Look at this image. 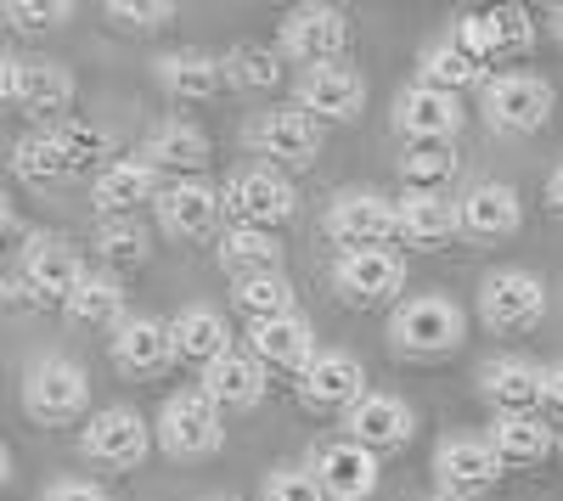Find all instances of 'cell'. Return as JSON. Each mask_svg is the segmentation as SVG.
Returning <instances> with one entry per match:
<instances>
[{
    "mask_svg": "<svg viewBox=\"0 0 563 501\" xmlns=\"http://www.w3.org/2000/svg\"><path fill=\"white\" fill-rule=\"evenodd\" d=\"M158 85L169 90V97H180V102H209L214 90L225 85L220 79V57H209V52H169V57H158Z\"/></svg>",
    "mask_w": 563,
    "mask_h": 501,
    "instance_id": "obj_32",
    "label": "cell"
},
{
    "mask_svg": "<svg viewBox=\"0 0 563 501\" xmlns=\"http://www.w3.org/2000/svg\"><path fill=\"white\" fill-rule=\"evenodd\" d=\"M169 344H175V355H186V360H203V367H209L214 355H225V349H231L225 315H220V310H209V304L180 310L175 322H169Z\"/></svg>",
    "mask_w": 563,
    "mask_h": 501,
    "instance_id": "obj_29",
    "label": "cell"
},
{
    "mask_svg": "<svg viewBox=\"0 0 563 501\" xmlns=\"http://www.w3.org/2000/svg\"><path fill=\"white\" fill-rule=\"evenodd\" d=\"M558 445H563V439H558Z\"/></svg>",
    "mask_w": 563,
    "mask_h": 501,
    "instance_id": "obj_54",
    "label": "cell"
},
{
    "mask_svg": "<svg viewBox=\"0 0 563 501\" xmlns=\"http://www.w3.org/2000/svg\"><path fill=\"white\" fill-rule=\"evenodd\" d=\"M327 501H366L372 490H378V457L372 450H361L355 439H327L316 445V457L305 468Z\"/></svg>",
    "mask_w": 563,
    "mask_h": 501,
    "instance_id": "obj_8",
    "label": "cell"
},
{
    "mask_svg": "<svg viewBox=\"0 0 563 501\" xmlns=\"http://www.w3.org/2000/svg\"><path fill=\"white\" fill-rule=\"evenodd\" d=\"M158 198V175L141 158H113L97 169V209L102 220H135L141 203Z\"/></svg>",
    "mask_w": 563,
    "mask_h": 501,
    "instance_id": "obj_25",
    "label": "cell"
},
{
    "mask_svg": "<svg viewBox=\"0 0 563 501\" xmlns=\"http://www.w3.org/2000/svg\"><path fill=\"white\" fill-rule=\"evenodd\" d=\"M265 501H327V496L305 468H271L265 474Z\"/></svg>",
    "mask_w": 563,
    "mask_h": 501,
    "instance_id": "obj_44",
    "label": "cell"
},
{
    "mask_svg": "<svg viewBox=\"0 0 563 501\" xmlns=\"http://www.w3.org/2000/svg\"><path fill=\"white\" fill-rule=\"evenodd\" d=\"M456 232V203L440 192H406L395 198V237L406 243H440Z\"/></svg>",
    "mask_w": 563,
    "mask_h": 501,
    "instance_id": "obj_28",
    "label": "cell"
},
{
    "mask_svg": "<svg viewBox=\"0 0 563 501\" xmlns=\"http://www.w3.org/2000/svg\"><path fill=\"white\" fill-rule=\"evenodd\" d=\"M389 338L406 355H445V349H456L467 338V315L445 293H411L389 315Z\"/></svg>",
    "mask_w": 563,
    "mask_h": 501,
    "instance_id": "obj_2",
    "label": "cell"
},
{
    "mask_svg": "<svg viewBox=\"0 0 563 501\" xmlns=\"http://www.w3.org/2000/svg\"><path fill=\"white\" fill-rule=\"evenodd\" d=\"M249 355L260 360H271V367H305V360L316 355V327L305 322V315L294 310V315H271V322H254L249 327Z\"/></svg>",
    "mask_w": 563,
    "mask_h": 501,
    "instance_id": "obj_26",
    "label": "cell"
},
{
    "mask_svg": "<svg viewBox=\"0 0 563 501\" xmlns=\"http://www.w3.org/2000/svg\"><path fill=\"white\" fill-rule=\"evenodd\" d=\"M350 434L344 439H355L361 450H400L406 439H411V428H417V417H411V405L400 400V394H361L355 405H350V423H344Z\"/></svg>",
    "mask_w": 563,
    "mask_h": 501,
    "instance_id": "obj_17",
    "label": "cell"
},
{
    "mask_svg": "<svg viewBox=\"0 0 563 501\" xmlns=\"http://www.w3.org/2000/svg\"><path fill=\"white\" fill-rule=\"evenodd\" d=\"M282 52L305 68H327L350 52V18L339 7H294L282 18Z\"/></svg>",
    "mask_w": 563,
    "mask_h": 501,
    "instance_id": "obj_6",
    "label": "cell"
},
{
    "mask_svg": "<svg viewBox=\"0 0 563 501\" xmlns=\"http://www.w3.org/2000/svg\"><path fill=\"white\" fill-rule=\"evenodd\" d=\"M79 277H85V265H79L74 243H63V237H29V243H23L18 282L29 288L34 304H63Z\"/></svg>",
    "mask_w": 563,
    "mask_h": 501,
    "instance_id": "obj_10",
    "label": "cell"
},
{
    "mask_svg": "<svg viewBox=\"0 0 563 501\" xmlns=\"http://www.w3.org/2000/svg\"><path fill=\"white\" fill-rule=\"evenodd\" d=\"M479 383H485V394L501 405V417H507V412H530V405H541V372L530 367L525 355H501V360H490V367L479 372Z\"/></svg>",
    "mask_w": 563,
    "mask_h": 501,
    "instance_id": "obj_31",
    "label": "cell"
},
{
    "mask_svg": "<svg viewBox=\"0 0 563 501\" xmlns=\"http://www.w3.org/2000/svg\"><path fill=\"white\" fill-rule=\"evenodd\" d=\"M462 124H467L462 97H445V90L429 85H406L395 97V130L406 142H456Z\"/></svg>",
    "mask_w": 563,
    "mask_h": 501,
    "instance_id": "obj_15",
    "label": "cell"
},
{
    "mask_svg": "<svg viewBox=\"0 0 563 501\" xmlns=\"http://www.w3.org/2000/svg\"><path fill=\"white\" fill-rule=\"evenodd\" d=\"M153 434H158V445L169 450V457L192 463V457H209V450H220L225 423H220V405H214L203 389H175V394L164 400Z\"/></svg>",
    "mask_w": 563,
    "mask_h": 501,
    "instance_id": "obj_3",
    "label": "cell"
},
{
    "mask_svg": "<svg viewBox=\"0 0 563 501\" xmlns=\"http://www.w3.org/2000/svg\"><path fill=\"white\" fill-rule=\"evenodd\" d=\"M214 501H238V496H214Z\"/></svg>",
    "mask_w": 563,
    "mask_h": 501,
    "instance_id": "obj_53",
    "label": "cell"
},
{
    "mask_svg": "<svg viewBox=\"0 0 563 501\" xmlns=\"http://www.w3.org/2000/svg\"><path fill=\"white\" fill-rule=\"evenodd\" d=\"M97 254L113 265H141L147 259V232L135 220H102L97 225Z\"/></svg>",
    "mask_w": 563,
    "mask_h": 501,
    "instance_id": "obj_41",
    "label": "cell"
},
{
    "mask_svg": "<svg viewBox=\"0 0 563 501\" xmlns=\"http://www.w3.org/2000/svg\"><path fill=\"white\" fill-rule=\"evenodd\" d=\"M220 209L249 225V232H276V225H288L299 214V192H294V180L271 169V164H249L225 180V192H220Z\"/></svg>",
    "mask_w": 563,
    "mask_h": 501,
    "instance_id": "obj_1",
    "label": "cell"
},
{
    "mask_svg": "<svg viewBox=\"0 0 563 501\" xmlns=\"http://www.w3.org/2000/svg\"><path fill=\"white\" fill-rule=\"evenodd\" d=\"M479 315L490 327L501 333H519V327H536L547 315V288L541 277H530V270H496V277H485L479 288Z\"/></svg>",
    "mask_w": 563,
    "mask_h": 501,
    "instance_id": "obj_12",
    "label": "cell"
},
{
    "mask_svg": "<svg viewBox=\"0 0 563 501\" xmlns=\"http://www.w3.org/2000/svg\"><path fill=\"white\" fill-rule=\"evenodd\" d=\"M519 220H525V203L507 180H479V187L456 203V232H474V237H512Z\"/></svg>",
    "mask_w": 563,
    "mask_h": 501,
    "instance_id": "obj_22",
    "label": "cell"
},
{
    "mask_svg": "<svg viewBox=\"0 0 563 501\" xmlns=\"http://www.w3.org/2000/svg\"><path fill=\"white\" fill-rule=\"evenodd\" d=\"M552 29H558V40H563V7H558V12H552Z\"/></svg>",
    "mask_w": 563,
    "mask_h": 501,
    "instance_id": "obj_52",
    "label": "cell"
},
{
    "mask_svg": "<svg viewBox=\"0 0 563 501\" xmlns=\"http://www.w3.org/2000/svg\"><path fill=\"white\" fill-rule=\"evenodd\" d=\"M175 360V344H169V322H153V315H124L113 327V367L124 378H153Z\"/></svg>",
    "mask_w": 563,
    "mask_h": 501,
    "instance_id": "obj_18",
    "label": "cell"
},
{
    "mask_svg": "<svg viewBox=\"0 0 563 501\" xmlns=\"http://www.w3.org/2000/svg\"><path fill=\"white\" fill-rule=\"evenodd\" d=\"M45 501H113L97 479H57L52 490H45Z\"/></svg>",
    "mask_w": 563,
    "mask_h": 501,
    "instance_id": "obj_45",
    "label": "cell"
},
{
    "mask_svg": "<svg viewBox=\"0 0 563 501\" xmlns=\"http://www.w3.org/2000/svg\"><path fill=\"white\" fill-rule=\"evenodd\" d=\"M7 214H12V203H7V192H0V225H7Z\"/></svg>",
    "mask_w": 563,
    "mask_h": 501,
    "instance_id": "obj_50",
    "label": "cell"
},
{
    "mask_svg": "<svg viewBox=\"0 0 563 501\" xmlns=\"http://www.w3.org/2000/svg\"><path fill=\"white\" fill-rule=\"evenodd\" d=\"M294 97H299L294 108L310 113L316 124H321V119H355L361 102H366V79H361L355 68H344V63H327V68H305V74H299Z\"/></svg>",
    "mask_w": 563,
    "mask_h": 501,
    "instance_id": "obj_16",
    "label": "cell"
},
{
    "mask_svg": "<svg viewBox=\"0 0 563 501\" xmlns=\"http://www.w3.org/2000/svg\"><path fill=\"white\" fill-rule=\"evenodd\" d=\"M90 400V378L68 355H40L23 372V412L34 423H74Z\"/></svg>",
    "mask_w": 563,
    "mask_h": 501,
    "instance_id": "obj_4",
    "label": "cell"
},
{
    "mask_svg": "<svg viewBox=\"0 0 563 501\" xmlns=\"http://www.w3.org/2000/svg\"><path fill=\"white\" fill-rule=\"evenodd\" d=\"M57 135V147H63V158L74 164V175L79 169H90V164H102L108 153H113V135L102 130V124H85V119H63V124H45Z\"/></svg>",
    "mask_w": 563,
    "mask_h": 501,
    "instance_id": "obj_40",
    "label": "cell"
},
{
    "mask_svg": "<svg viewBox=\"0 0 563 501\" xmlns=\"http://www.w3.org/2000/svg\"><path fill=\"white\" fill-rule=\"evenodd\" d=\"M7 23L12 29H57V23H68L74 18V7L68 0H7Z\"/></svg>",
    "mask_w": 563,
    "mask_h": 501,
    "instance_id": "obj_43",
    "label": "cell"
},
{
    "mask_svg": "<svg viewBox=\"0 0 563 501\" xmlns=\"http://www.w3.org/2000/svg\"><path fill=\"white\" fill-rule=\"evenodd\" d=\"M366 394V372L361 360L344 355V349H316L305 367H299V400L316 405V412H350V405Z\"/></svg>",
    "mask_w": 563,
    "mask_h": 501,
    "instance_id": "obj_13",
    "label": "cell"
},
{
    "mask_svg": "<svg viewBox=\"0 0 563 501\" xmlns=\"http://www.w3.org/2000/svg\"><path fill=\"white\" fill-rule=\"evenodd\" d=\"M214 405H231V412H249V405H260L265 394V367L249 355V349H225L214 355L203 367V383H198Z\"/></svg>",
    "mask_w": 563,
    "mask_h": 501,
    "instance_id": "obj_24",
    "label": "cell"
},
{
    "mask_svg": "<svg viewBox=\"0 0 563 501\" xmlns=\"http://www.w3.org/2000/svg\"><path fill=\"white\" fill-rule=\"evenodd\" d=\"M541 400H552L558 412H563V367H552V372H541Z\"/></svg>",
    "mask_w": 563,
    "mask_h": 501,
    "instance_id": "obj_47",
    "label": "cell"
},
{
    "mask_svg": "<svg viewBox=\"0 0 563 501\" xmlns=\"http://www.w3.org/2000/svg\"><path fill=\"white\" fill-rule=\"evenodd\" d=\"M153 209L169 237H209L220 220V192L203 180H169V187H158Z\"/></svg>",
    "mask_w": 563,
    "mask_h": 501,
    "instance_id": "obj_20",
    "label": "cell"
},
{
    "mask_svg": "<svg viewBox=\"0 0 563 501\" xmlns=\"http://www.w3.org/2000/svg\"><path fill=\"white\" fill-rule=\"evenodd\" d=\"M333 282H339L344 299L372 304V299H389V293L406 282V265H400L395 248H350V254H339V265H333Z\"/></svg>",
    "mask_w": 563,
    "mask_h": 501,
    "instance_id": "obj_19",
    "label": "cell"
},
{
    "mask_svg": "<svg viewBox=\"0 0 563 501\" xmlns=\"http://www.w3.org/2000/svg\"><path fill=\"white\" fill-rule=\"evenodd\" d=\"M220 270H231L238 282L282 270V243H276V232H249V225H231V232L220 237Z\"/></svg>",
    "mask_w": 563,
    "mask_h": 501,
    "instance_id": "obj_33",
    "label": "cell"
},
{
    "mask_svg": "<svg viewBox=\"0 0 563 501\" xmlns=\"http://www.w3.org/2000/svg\"><path fill=\"white\" fill-rule=\"evenodd\" d=\"M169 18H175L169 0H113V7H108V23L124 29V34H153V29H164Z\"/></svg>",
    "mask_w": 563,
    "mask_h": 501,
    "instance_id": "obj_42",
    "label": "cell"
},
{
    "mask_svg": "<svg viewBox=\"0 0 563 501\" xmlns=\"http://www.w3.org/2000/svg\"><path fill=\"white\" fill-rule=\"evenodd\" d=\"M530 18H525V7H485V12H462L456 18V45L467 57H474L479 68L490 63V57H507V52H525L530 45Z\"/></svg>",
    "mask_w": 563,
    "mask_h": 501,
    "instance_id": "obj_14",
    "label": "cell"
},
{
    "mask_svg": "<svg viewBox=\"0 0 563 501\" xmlns=\"http://www.w3.org/2000/svg\"><path fill=\"white\" fill-rule=\"evenodd\" d=\"M547 203L563 214V169H552V180H547Z\"/></svg>",
    "mask_w": 563,
    "mask_h": 501,
    "instance_id": "obj_48",
    "label": "cell"
},
{
    "mask_svg": "<svg viewBox=\"0 0 563 501\" xmlns=\"http://www.w3.org/2000/svg\"><path fill=\"white\" fill-rule=\"evenodd\" d=\"M220 79L238 85V90H271V85L282 79V68H276V52H271V45L243 40V45H231V52L220 57Z\"/></svg>",
    "mask_w": 563,
    "mask_h": 501,
    "instance_id": "obj_39",
    "label": "cell"
},
{
    "mask_svg": "<svg viewBox=\"0 0 563 501\" xmlns=\"http://www.w3.org/2000/svg\"><path fill=\"white\" fill-rule=\"evenodd\" d=\"M74 327H119L124 322V288L113 277H79L74 293L63 299Z\"/></svg>",
    "mask_w": 563,
    "mask_h": 501,
    "instance_id": "obj_34",
    "label": "cell"
},
{
    "mask_svg": "<svg viewBox=\"0 0 563 501\" xmlns=\"http://www.w3.org/2000/svg\"><path fill=\"white\" fill-rule=\"evenodd\" d=\"M417 85L445 90V97H462L467 85H485V68L467 57L456 40H434L429 52H422V79H417Z\"/></svg>",
    "mask_w": 563,
    "mask_h": 501,
    "instance_id": "obj_35",
    "label": "cell"
},
{
    "mask_svg": "<svg viewBox=\"0 0 563 501\" xmlns=\"http://www.w3.org/2000/svg\"><path fill=\"white\" fill-rule=\"evenodd\" d=\"M12 479V457H7V445H0V485Z\"/></svg>",
    "mask_w": 563,
    "mask_h": 501,
    "instance_id": "obj_49",
    "label": "cell"
},
{
    "mask_svg": "<svg viewBox=\"0 0 563 501\" xmlns=\"http://www.w3.org/2000/svg\"><path fill=\"white\" fill-rule=\"evenodd\" d=\"M434 474H440V485L451 496H467V490H479V485H496L501 479V463H496V450L479 434H451L434 450Z\"/></svg>",
    "mask_w": 563,
    "mask_h": 501,
    "instance_id": "obj_21",
    "label": "cell"
},
{
    "mask_svg": "<svg viewBox=\"0 0 563 501\" xmlns=\"http://www.w3.org/2000/svg\"><path fill=\"white\" fill-rule=\"evenodd\" d=\"M231 299H238V310L249 315V322H271V315H294V282L282 277V270H271V277H243L238 288H231Z\"/></svg>",
    "mask_w": 563,
    "mask_h": 501,
    "instance_id": "obj_38",
    "label": "cell"
},
{
    "mask_svg": "<svg viewBox=\"0 0 563 501\" xmlns=\"http://www.w3.org/2000/svg\"><path fill=\"white\" fill-rule=\"evenodd\" d=\"M456 142H411L400 153V175H406V192H440V180L456 175Z\"/></svg>",
    "mask_w": 563,
    "mask_h": 501,
    "instance_id": "obj_36",
    "label": "cell"
},
{
    "mask_svg": "<svg viewBox=\"0 0 563 501\" xmlns=\"http://www.w3.org/2000/svg\"><path fill=\"white\" fill-rule=\"evenodd\" d=\"M12 169L29 180V187H45V180H68V175H74V164L63 158V147H57L52 130L23 135V142L12 147Z\"/></svg>",
    "mask_w": 563,
    "mask_h": 501,
    "instance_id": "obj_37",
    "label": "cell"
},
{
    "mask_svg": "<svg viewBox=\"0 0 563 501\" xmlns=\"http://www.w3.org/2000/svg\"><path fill=\"white\" fill-rule=\"evenodd\" d=\"M558 97L541 74H496L485 79V119L507 135H530L552 119Z\"/></svg>",
    "mask_w": 563,
    "mask_h": 501,
    "instance_id": "obj_5",
    "label": "cell"
},
{
    "mask_svg": "<svg viewBox=\"0 0 563 501\" xmlns=\"http://www.w3.org/2000/svg\"><path fill=\"white\" fill-rule=\"evenodd\" d=\"M147 445H153V428H147L141 412H130V405H108V412H97L79 434L85 457L108 463V468H135L141 457H147Z\"/></svg>",
    "mask_w": 563,
    "mask_h": 501,
    "instance_id": "obj_9",
    "label": "cell"
},
{
    "mask_svg": "<svg viewBox=\"0 0 563 501\" xmlns=\"http://www.w3.org/2000/svg\"><path fill=\"white\" fill-rule=\"evenodd\" d=\"M485 445L496 450V463L507 468V463H541L558 439H552V428L536 412H507V417H496V428H490Z\"/></svg>",
    "mask_w": 563,
    "mask_h": 501,
    "instance_id": "obj_30",
    "label": "cell"
},
{
    "mask_svg": "<svg viewBox=\"0 0 563 501\" xmlns=\"http://www.w3.org/2000/svg\"><path fill=\"white\" fill-rule=\"evenodd\" d=\"M12 102L34 113L40 124H63L74 108V74L63 63H18V90Z\"/></svg>",
    "mask_w": 563,
    "mask_h": 501,
    "instance_id": "obj_23",
    "label": "cell"
},
{
    "mask_svg": "<svg viewBox=\"0 0 563 501\" xmlns=\"http://www.w3.org/2000/svg\"><path fill=\"white\" fill-rule=\"evenodd\" d=\"M249 147L260 158L276 164H310L321 153V124L299 108H271V113H254L249 119Z\"/></svg>",
    "mask_w": 563,
    "mask_h": 501,
    "instance_id": "obj_11",
    "label": "cell"
},
{
    "mask_svg": "<svg viewBox=\"0 0 563 501\" xmlns=\"http://www.w3.org/2000/svg\"><path fill=\"white\" fill-rule=\"evenodd\" d=\"M141 164H147L153 175L158 169H175V175H192V169H203L209 164V135L198 130V124H158L153 135H147V147H141Z\"/></svg>",
    "mask_w": 563,
    "mask_h": 501,
    "instance_id": "obj_27",
    "label": "cell"
},
{
    "mask_svg": "<svg viewBox=\"0 0 563 501\" xmlns=\"http://www.w3.org/2000/svg\"><path fill=\"white\" fill-rule=\"evenodd\" d=\"M434 501H479V496H451V490H445V496H434Z\"/></svg>",
    "mask_w": 563,
    "mask_h": 501,
    "instance_id": "obj_51",
    "label": "cell"
},
{
    "mask_svg": "<svg viewBox=\"0 0 563 501\" xmlns=\"http://www.w3.org/2000/svg\"><path fill=\"white\" fill-rule=\"evenodd\" d=\"M12 90H18V63H12L7 52H0V108L12 102Z\"/></svg>",
    "mask_w": 563,
    "mask_h": 501,
    "instance_id": "obj_46",
    "label": "cell"
},
{
    "mask_svg": "<svg viewBox=\"0 0 563 501\" xmlns=\"http://www.w3.org/2000/svg\"><path fill=\"white\" fill-rule=\"evenodd\" d=\"M327 237L339 243V254L350 248H384L395 237V198L384 192H344L327 209Z\"/></svg>",
    "mask_w": 563,
    "mask_h": 501,
    "instance_id": "obj_7",
    "label": "cell"
}]
</instances>
